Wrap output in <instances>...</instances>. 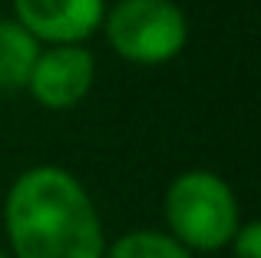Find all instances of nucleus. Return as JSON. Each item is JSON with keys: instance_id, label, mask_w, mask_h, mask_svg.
I'll list each match as a JSON object with an SVG mask.
<instances>
[{"instance_id": "nucleus-1", "label": "nucleus", "mask_w": 261, "mask_h": 258, "mask_svg": "<svg viewBox=\"0 0 261 258\" xmlns=\"http://www.w3.org/2000/svg\"><path fill=\"white\" fill-rule=\"evenodd\" d=\"M4 219L17 258H106L96 205L66 169H27L7 192Z\"/></svg>"}, {"instance_id": "nucleus-2", "label": "nucleus", "mask_w": 261, "mask_h": 258, "mask_svg": "<svg viewBox=\"0 0 261 258\" xmlns=\"http://www.w3.org/2000/svg\"><path fill=\"white\" fill-rule=\"evenodd\" d=\"M166 219L172 239L185 248L218 252L231 245L238 225V199L215 172H182L166 192Z\"/></svg>"}, {"instance_id": "nucleus-3", "label": "nucleus", "mask_w": 261, "mask_h": 258, "mask_svg": "<svg viewBox=\"0 0 261 258\" xmlns=\"http://www.w3.org/2000/svg\"><path fill=\"white\" fill-rule=\"evenodd\" d=\"M106 37L122 60L155 66L182 53L189 23L175 0H119L106 13Z\"/></svg>"}, {"instance_id": "nucleus-4", "label": "nucleus", "mask_w": 261, "mask_h": 258, "mask_svg": "<svg viewBox=\"0 0 261 258\" xmlns=\"http://www.w3.org/2000/svg\"><path fill=\"white\" fill-rule=\"evenodd\" d=\"M96 76L93 53L83 50L80 43L73 46H53V50L40 53L33 73L27 80L33 99L46 110H70L89 93Z\"/></svg>"}, {"instance_id": "nucleus-5", "label": "nucleus", "mask_w": 261, "mask_h": 258, "mask_svg": "<svg viewBox=\"0 0 261 258\" xmlns=\"http://www.w3.org/2000/svg\"><path fill=\"white\" fill-rule=\"evenodd\" d=\"M106 0H13L17 23L33 40H50L57 46H73L93 37L102 23Z\"/></svg>"}, {"instance_id": "nucleus-6", "label": "nucleus", "mask_w": 261, "mask_h": 258, "mask_svg": "<svg viewBox=\"0 0 261 258\" xmlns=\"http://www.w3.org/2000/svg\"><path fill=\"white\" fill-rule=\"evenodd\" d=\"M40 46L17 20H0V90H20L33 73Z\"/></svg>"}, {"instance_id": "nucleus-7", "label": "nucleus", "mask_w": 261, "mask_h": 258, "mask_svg": "<svg viewBox=\"0 0 261 258\" xmlns=\"http://www.w3.org/2000/svg\"><path fill=\"white\" fill-rule=\"evenodd\" d=\"M106 258H192V252L185 245H178L172 235L139 228V232H129L122 239H116L109 245Z\"/></svg>"}, {"instance_id": "nucleus-8", "label": "nucleus", "mask_w": 261, "mask_h": 258, "mask_svg": "<svg viewBox=\"0 0 261 258\" xmlns=\"http://www.w3.org/2000/svg\"><path fill=\"white\" fill-rule=\"evenodd\" d=\"M235 258H261V225L258 222H245L238 225L235 239H231Z\"/></svg>"}, {"instance_id": "nucleus-9", "label": "nucleus", "mask_w": 261, "mask_h": 258, "mask_svg": "<svg viewBox=\"0 0 261 258\" xmlns=\"http://www.w3.org/2000/svg\"><path fill=\"white\" fill-rule=\"evenodd\" d=\"M0 258H7V255H4V252H0Z\"/></svg>"}]
</instances>
